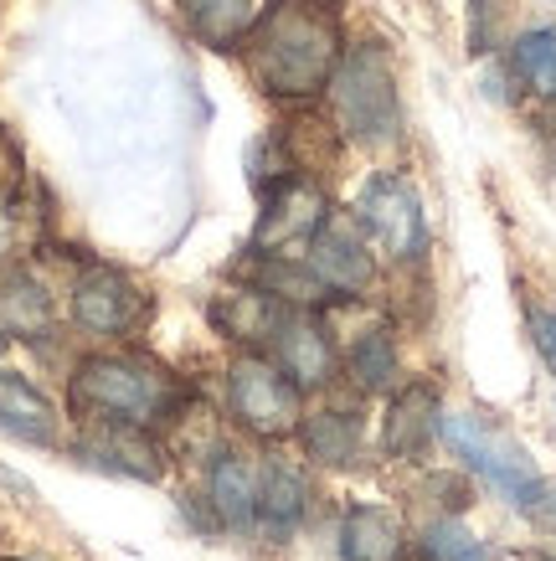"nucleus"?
Returning <instances> with one entry per match:
<instances>
[{"label": "nucleus", "mask_w": 556, "mask_h": 561, "mask_svg": "<svg viewBox=\"0 0 556 561\" xmlns=\"http://www.w3.org/2000/svg\"><path fill=\"white\" fill-rule=\"evenodd\" d=\"M5 345H11V335H5V330H0V356H5Z\"/></svg>", "instance_id": "28"}, {"label": "nucleus", "mask_w": 556, "mask_h": 561, "mask_svg": "<svg viewBox=\"0 0 556 561\" xmlns=\"http://www.w3.org/2000/svg\"><path fill=\"white\" fill-rule=\"evenodd\" d=\"M330 217V202L315 175H284L263 191V211H258V227H253V253H269V257H288L294 248H309V238L320 232V221Z\"/></svg>", "instance_id": "7"}, {"label": "nucleus", "mask_w": 556, "mask_h": 561, "mask_svg": "<svg viewBox=\"0 0 556 561\" xmlns=\"http://www.w3.org/2000/svg\"><path fill=\"white\" fill-rule=\"evenodd\" d=\"M52 324H57L52 294L32 273H5L0 278V330L11 341H42V335H52Z\"/></svg>", "instance_id": "20"}, {"label": "nucleus", "mask_w": 556, "mask_h": 561, "mask_svg": "<svg viewBox=\"0 0 556 561\" xmlns=\"http://www.w3.org/2000/svg\"><path fill=\"white\" fill-rule=\"evenodd\" d=\"M145 320H150V294L124 268L93 263L72 278V324L78 330L118 341V335H135Z\"/></svg>", "instance_id": "9"}, {"label": "nucleus", "mask_w": 556, "mask_h": 561, "mask_svg": "<svg viewBox=\"0 0 556 561\" xmlns=\"http://www.w3.org/2000/svg\"><path fill=\"white\" fill-rule=\"evenodd\" d=\"M206 500H212L222 530H253L258 526V469L242 454H217L212 459V479H206Z\"/></svg>", "instance_id": "16"}, {"label": "nucleus", "mask_w": 556, "mask_h": 561, "mask_svg": "<svg viewBox=\"0 0 556 561\" xmlns=\"http://www.w3.org/2000/svg\"><path fill=\"white\" fill-rule=\"evenodd\" d=\"M525 330H531V345H536V356L546 360V371L556 376V314L552 309H531V314H525Z\"/></svg>", "instance_id": "24"}, {"label": "nucleus", "mask_w": 556, "mask_h": 561, "mask_svg": "<svg viewBox=\"0 0 556 561\" xmlns=\"http://www.w3.org/2000/svg\"><path fill=\"white\" fill-rule=\"evenodd\" d=\"M340 557L345 561H402L407 530L402 520L382 505H355L340 520Z\"/></svg>", "instance_id": "17"}, {"label": "nucleus", "mask_w": 556, "mask_h": 561, "mask_svg": "<svg viewBox=\"0 0 556 561\" xmlns=\"http://www.w3.org/2000/svg\"><path fill=\"white\" fill-rule=\"evenodd\" d=\"M78 454L88 463H99L109 474H124V479H160L166 463H160V443L150 438V427H135V423H88V438L78 443Z\"/></svg>", "instance_id": "11"}, {"label": "nucleus", "mask_w": 556, "mask_h": 561, "mask_svg": "<svg viewBox=\"0 0 556 561\" xmlns=\"http://www.w3.org/2000/svg\"><path fill=\"white\" fill-rule=\"evenodd\" d=\"M340 57H345L340 16L325 0H273L269 11H258L253 32L242 36V62L253 83L284 103L325 93Z\"/></svg>", "instance_id": "1"}, {"label": "nucleus", "mask_w": 556, "mask_h": 561, "mask_svg": "<svg viewBox=\"0 0 556 561\" xmlns=\"http://www.w3.org/2000/svg\"><path fill=\"white\" fill-rule=\"evenodd\" d=\"M181 397L185 391L175 387V376L145 356L99 351V356H83L72 366V408L83 412L88 423L155 427V423H166Z\"/></svg>", "instance_id": "2"}, {"label": "nucleus", "mask_w": 556, "mask_h": 561, "mask_svg": "<svg viewBox=\"0 0 556 561\" xmlns=\"http://www.w3.org/2000/svg\"><path fill=\"white\" fill-rule=\"evenodd\" d=\"M0 427L16 433L21 443L52 448L57 433H63V417H57V408L42 397V387H32L21 371H0Z\"/></svg>", "instance_id": "15"}, {"label": "nucleus", "mask_w": 556, "mask_h": 561, "mask_svg": "<svg viewBox=\"0 0 556 561\" xmlns=\"http://www.w3.org/2000/svg\"><path fill=\"white\" fill-rule=\"evenodd\" d=\"M0 561H16V557H0Z\"/></svg>", "instance_id": "30"}, {"label": "nucleus", "mask_w": 556, "mask_h": 561, "mask_svg": "<svg viewBox=\"0 0 556 561\" xmlns=\"http://www.w3.org/2000/svg\"><path fill=\"white\" fill-rule=\"evenodd\" d=\"M439 443L464 469H474V474L485 479L500 500H510L515 511H541V505H546V484H541L536 463L525 459L521 443H510L506 433L489 427L485 417H474V412H443Z\"/></svg>", "instance_id": "4"}, {"label": "nucleus", "mask_w": 556, "mask_h": 561, "mask_svg": "<svg viewBox=\"0 0 556 561\" xmlns=\"http://www.w3.org/2000/svg\"><path fill=\"white\" fill-rule=\"evenodd\" d=\"M11 175V154H5V145H0V181Z\"/></svg>", "instance_id": "26"}, {"label": "nucleus", "mask_w": 556, "mask_h": 561, "mask_svg": "<svg viewBox=\"0 0 556 561\" xmlns=\"http://www.w3.org/2000/svg\"><path fill=\"white\" fill-rule=\"evenodd\" d=\"M439 417H443L439 391L428 387V381H412V387H402L392 397L387 427H382V448H387L392 459L418 463L422 454L439 443Z\"/></svg>", "instance_id": "12"}, {"label": "nucleus", "mask_w": 556, "mask_h": 561, "mask_svg": "<svg viewBox=\"0 0 556 561\" xmlns=\"http://www.w3.org/2000/svg\"><path fill=\"white\" fill-rule=\"evenodd\" d=\"M181 16L206 47L227 51V47H242V36L253 32L258 5L253 0H181Z\"/></svg>", "instance_id": "21"}, {"label": "nucleus", "mask_w": 556, "mask_h": 561, "mask_svg": "<svg viewBox=\"0 0 556 561\" xmlns=\"http://www.w3.org/2000/svg\"><path fill=\"white\" fill-rule=\"evenodd\" d=\"M345 376L361 397H376V391H392L402 381V351H397V335L392 324H371L351 341V356H345Z\"/></svg>", "instance_id": "19"}, {"label": "nucleus", "mask_w": 556, "mask_h": 561, "mask_svg": "<svg viewBox=\"0 0 556 561\" xmlns=\"http://www.w3.org/2000/svg\"><path fill=\"white\" fill-rule=\"evenodd\" d=\"M418 551L422 561H489V546L458 526V515H439L433 526H422Z\"/></svg>", "instance_id": "23"}, {"label": "nucleus", "mask_w": 556, "mask_h": 561, "mask_svg": "<svg viewBox=\"0 0 556 561\" xmlns=\"http://www.w3.org/2000/svg\"><path fill=\"white\" fill-rule=\"evenodd\" d=\"M330 108H336L340 135L361 150H392L402 139V93L392 57L376 42L345 47L336 78H330Z\"/></svg>", "instance_id": "3"}, {"label": "nucleus", "mask_w": 556, "mask_h": 561, "mask_svg": "<svg viewBox=\"0 0 556 561\" xmlns=\"http://www.w3.org/2000/svg\"><path fill=\"white\" fill-rule=\"evenodd\" d=\"M309 515V479L304 469L284 459H269L258 469V536L263 541H288L299 520Z\"/></svg>", "instance_id": "13"}, {"label": "nucleus", "mask_w": 556, "mask_h": 561, "mask_svg": "<svg viewBox=\"0 0 556 561\" xmlns=\"http://www.w3.org/2000/svg\"><path fill=\"white\" fill-rule=\"evenodd\" d=\"M227 402H232L237 427H248L263 443L294 438L304 423V387L273 356H258V351L227 366Z\"/></svg>", "instance_id": "5"}, {"label": "nucleus", "mask_w": 556, "mask_h": 561, "mask_svg": "<svg viewBox=\"0 0 556 561\" xmlns=\"http://www.w3.org/2000/svg\"><path fill=\"white\" fill-rule=\"evenodd\" d=\"M269 345H273V360L304 391H320L336 381V345H330V330L315 320V309H284V320H279Z\"/></svg>", "instance_id": "10"}, {"label": "nucleus", "mask_w": 556, "mask_h": 561, "mask_svg": "<svg viewBox=\"0 0 556 561\" xmlns=\"http://www.w3.org/2000/svg\"><path fill=\"white\" fill-rule=\"evenodd\" d=\"M299 443H304V459L320 463V469H355V463H361V454H366L361 417H355V412H345V408L304 412Z\"/></svg>", "instance_id": "14"}, {"label": "nucleus", "mask_w": 556, "mask_h": 561, "mask_svg": "<svg viewBox=\"0 0 556 561\" xmlns=\"http://www.w3.org/2000/svg\"><path fill=\"white\" fill-rule=\"evenodd\" d=\"M546 505H552V515H556V494L552 490H546Z\"/></svg>", "instance_id": "29"}, {"label": "nucleus", "mask_w": 556, "mask_h": 561, "mask_svg": "<svg viewBox=\"0 0 556 561\" xmlns=\"http://www.w3.org/2000/svg\"><path fill=\"white\" fill-rule=\"evenodd\" d=\"M5 257H11V242H5V232H0V263H5Z\"/></svg>", "instance_id": "27"}, {"label": "nucleus", "mask_w": 556, "mask_h": 561, "mask_svg": "<svg viewBox=\"0 0 556 561\" xmlns=\"http://www.w3.org/2000/svg\"><path fill=\"white\" fill-rule=\"evenodd\" d=\"M355 217L366 227L371 248H382L392 263H422L428 253V217H422L418 186L397 171H376L361 186Z\"/></svg>", "instance_id": "6"}, {"label": "nucleus", "mask_w": 556, "mask_h": 561, "mask_svg": "<svg viewBox=\"0 0 556 561\" xmlns=\"http://www.w3.org/2000/svg\"><path fill=\"white\" fill-rule=\"evenodd\" d=\"M489 16H495V0H474L469 11V51L479 57V51L495 47V32H489Z\"/></svg>", "instance_id": "25"}, {"label": "nucleus", "mask_w": 556, "mask_h": 561, "mask_svg": "<svg viewBox=\"0 0 556 561\" xmlns=\"http://www.w3.org/2000/svg\"><path fill=\"white\" fill-rule=\"evenodd\" d=\"M284 309L279 299H269L263 289L253 284H242V289H227L212 299V324H217L227 341H242V345H263L273 341V330L284 320Z\"/></svg>", "instance_id": "18"}, {"label": "nucleus", "mask_w": 556, "mask_h": 561, "mask_svg": "<svg viewBox=\"0 0 556 561\" xmlns=\"http://www.w3.org/2000/svg\"><path fill=\"white\" fill-rule=\"evenodd\" d=\"M510 68L541 103H556V26H531L510 42Z\"/></svg>", "instance_id": "22"}, {"label": "nucleus", "mask_w": 556, "mask_h": 561, "mask_svg": "<svg viewBox=\"0 0 556 561\" xmlns=\"http://www.w3.org/2000/svg\"><path fill=\"white\" fill-rule=\"evenodd\" d=\"M304 268L340 299H361L371 289V278H376V257H371V238L361 217L330 206V217L320 221V232L304 248Z\"/></svg>", "instance_id": "8"}]
</instances>
